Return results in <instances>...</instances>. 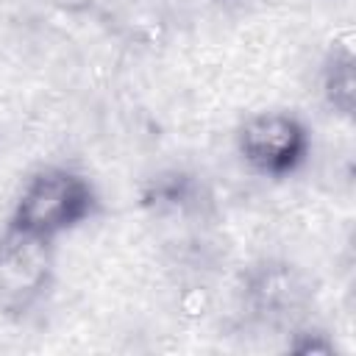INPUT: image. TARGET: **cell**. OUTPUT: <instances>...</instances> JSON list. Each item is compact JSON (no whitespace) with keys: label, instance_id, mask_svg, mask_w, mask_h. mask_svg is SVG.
<instances>
[{"label":"cell","instance_id":"cell-1","mask_svg":"<svg viewBox=\"0 0 356 356\" xmlns=\"http://www.w3.org/2000/svg\"><path fill=\"white\" fill-rule=\"evenodd\" d=\"M320 286L295 259L264 253L250 259L234 281V320L245 334L284 339L314 320Z\"/></svg>","mask_w":356,"mask_h":356},{"label":"cell","instance_id":"cell-2","mask_svg":"<svg viewBox=\"0 0 356 356\" xmlns=\"http://www.w3.org/2000/svg\"><path fill=\"white\" fill-rule=\"evenodd\" d=\"M100 214V189L83 170L72 164H42L22 178L6 222L61 242Z\"/></svg>","mask_w":356,"mask_h":356},{"label":"cell","instance_id":"cell-3","mask_svg":"<svg viewBox=\"0 0 356 356\" xmlns=\"http://www.w3.org/2000/svg\"><path fill=\"white\" fill-rule=\"evenodd\" d=\"M234 150L248 172L281 184L309 167L314 134L292 108H259L234 128Z\"/></svg>","mask_w":356,"mask_h":356},{"label":"cell","instance_id":"cell-4","mask_svg":"<svg viewBox=\"0 0 356 356\" xmlns=\"http://www.w3.org/2000/svg\"><path fill=\"white\" fill-rule=\"evenodd\" d=\"M58 275V242L22 231L11 222L0 228V317L28 323L53 298Z\"/></svg>","mask_w":356,"mask_h":356},{"label":"cell","instance_id":"cell-5","mask_svg":"<svg viewBox=\"0 0 356 356\" xmlns=\"http://www.w3.org/2000/svg\"><path fill=\"white\" fill-rule=\"evenodd\" d=\"M139 209L161 225L181 228L184 236L214 228L220 209L206 175L186 164L159 167L139 184Z\"/></svg>","mask_w":356,"mask_h":356},{"label":"cell","instance_id":"cell-6","mask_svg":"<svg viewBox=\"0 0 356 356\" xmlns=\"http://www.w3.org/2000/svg\"><path fill=\"white\" fill-rule=\"evenodd\" d=\"M314 83H317L320 106L331 117L350 122L353 111H356V53H353L350 33L337 36L325 47V53L317 64Z\"/></svg>","mask_w":356,"mask_h":356},{"label":"cell","instance_id":"cell-7","mask_svg":"<svg viewBox=\"0 0 356 356\" xmlns=\"http://www.w3.org/2000/svg\"><path fill=\"white\" fill-rule=\"evenodd\" d=\"M284 350L286 353H298V356H309V353H320V356H331L339 350L337 339L331 337V331H325L317 320L289 331L284 337Z\"/></svg>","mask_w":356,"mask_h":356}]
</instances>
